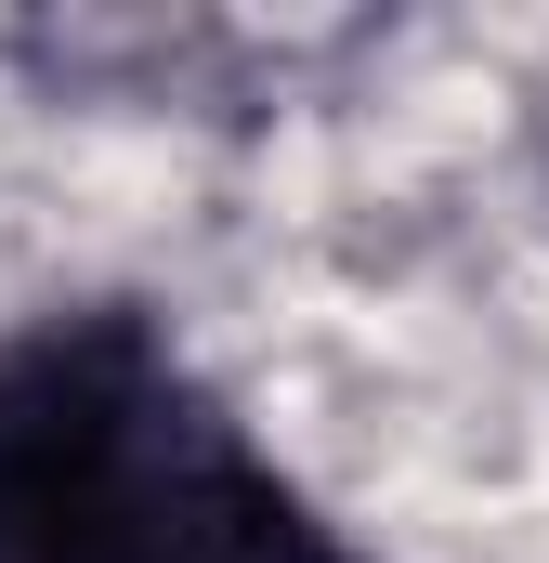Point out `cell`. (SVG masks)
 <instances>
[{"label":"cell","instance_id":"6da1fadb","mask_svg":"<svg viewBox=\"0 0 549 563\" xmlns=\"http://www.w3.org/2000/svg\"><path fill=\"white\" fill-rule=\"evenodd\" d=\"M0 563H380L157 301L0 328Z\"/></svg>","mask_w":549,"mask_h":563}]
</instances>
